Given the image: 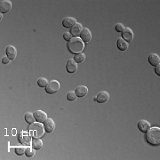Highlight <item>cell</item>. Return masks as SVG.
<instances>
[{
  "label": "cell",
  "instance_id": "cell-1",
  "mask_svg": "<svg viewBox=\"0 0 160 160\" xmlns=\"http://www.w3.org/2000/svg\"><path fill=\"white\" fill-rule=\"evenodd\" d=\"M146 140L147 142L154 146L160 144V128L159 127H150L146 132Z\"/></svg>",
  "mask_w": 160,
  "mask_h": 160
},
{
  "label": "cell",
  "instance_id": "cell-2",
  "mask_svg": "<svg viewBox=\"0 0 160 160\" xmlns=\"http://www.w3.org/2000/svg\"><path fill=\"white\" fill-rule=\"evenodd\" d=\"M68 48L69 51L72 53H80L82 52L84 48H85V43L80 38H72L68 42Z\"/></svg>",
  "mask_w": 160,
  "mask_h": 160
},
{
  "label": "cell",
  "instance_id": "cell-3",
  "mask_svg": "<svg viewBox=\"0 0 160 160\" xmlns=\"http://www.w3.org/2000/svg\"><path fill=\"white\" fill-rule=\"evenodd\" d=\"M45 126L42 125L40 122L33 123L31 124L29 128V134L31 135V137L33 138H40L42 137L45 134Z\"/></svg>",
  "mask_w": 160,
  "mask_h": 160
},
{
  "label": "cell",
  "instance_id": "cell-4",
  "mask_svg": "<svg viewBox=\"0 0 160 160\" xmlns=\"http://www.w3.org/2000/svg\"><path fill=\"white\" fill-rule=\"evenodd\" d=\"M60 86L61 85L57 80H52L50 82H48L47 86H46V91L49 94H54L59 91Z\"/></svg>",
  "mask_w": 160,
  "mask_h": 160
},
{
  "label": "cell",
  "instance_id": "cell-5",
  "mask_svg": "<svg viewBox=\"0 0 160 160\" xmlns=\"http://www.w3.org/2000/svg\"><path fill=\"white\" fill-rule=\"evenodd\" d=\"M19 141H20V142L22 143V145L29 146L30 143L32 142V137L29 134V132L22 131L21 132L20 134H19Z\"/></svg>",
  "mask_w": 160,
  "mask_h": 160
},
{
  "label": "cell",
  "instance_id": "cell-6",
  "mask_svg": "<svg viewBox=\"0 0 160 160\" xmlns=\"http://www.w3.org/2000/svg\"><path fill=\"white\" fill-rule=\"evenodd\" d=\"M121 33H122V38L126 40L127 43H130L133 39L134 34L130 28H125V29Z\"/></svg>",
  "mask_w": 160,
  "mask_h": 160
},
{
  "label": "cell",
  "instance_id": "cell-7",
  "mask_svg": "<svg viewBox=\"0 0 160 160\" xmlns=\"http://www.w3.org/2000/svg\"><path fill=\"white\" fill-rule=\"evenodd\" d=\"M12 2L9 0H1L0 1V12L1 13H6L11 10Z\"/></svg>",
  "mask_w": 160,
  "mask_h": 160
},
{
  "label": "cell",
  "instance_id": "cell-8",
  "mask_svg": "<svg viewBox=\"0 0 160 160\" xmlns=\"http://www.w3.org/2000/svg\"><path fill=\"white\" fill-rule=\"evenodd\" d=\"M109 99V94L108 92L102 91L98 93V95L94 98V101H96L99 103H104L108 102Z\"/></svg>",
  "mask_w": 160,
  "mask_h": 160
},
{
  "label": "cell",
  "instance_id": "cell-9",
  "mask_svg": "<svg viewBox=\"0 0 160 160\" xmlns=\"http://www.w3.org/2000/svg\"><path fill=\"white\" fill-rule=\"evenodd\" d=\"M66 69L69 73H75L78 70V63L74 61V59H69L66 64Z\"/></svg>",
  "mask_w": 160,
  "mask_h": 160
},
{
  "label": "cell",
  "instance_id": "cell-10",
  "mask_svg": "<svg viewBox=\"0 0 160 160\" xmlns=\"http://www.w3.org/2000/svg\"><path fill=\"white\" fill-rule=\"evenodd\" d=\"M34 118L37 122H40V123H45V121L47 119V115L46 112L42 111V110H36L34 113Z\"/></svg>",
  "mask_w": 160,
  "mask_h": 160
},
{
  "label": "cell",
  "instance_id": "cell-11",
  "mask_svg": "<svg viewBox=\"0 0 160 160\" xmlns=\"http://www.w3.org/2000/svg\"><path fill=\"white\" fill-rule=\"evenodd\" d=\"M6 56L12 61V60H13V59L16 58V55H17V50H16V48L13 46H8L6 49Z\"/></svg>",
  "mask_w": 160,
  "mask_h": 160
},
{
  "label": "cell",
  "instance_id": "cell-12",
  "mask_svg": "<svg viewBox=\"0 0 160 160\" xmlns=\"http://www.w3.org/2000/svg\"><path fill=\"white\" fill-rule=\"evenodd\" d=\"M83 29H84V28H83L82 24L77 23L76 25H74V26L70 29V34L72 35L73 38H77V37L80 36Z\"/></svg>",
  "mask_w": 160,
  "mask_h": 160
},
{
  "label": "cell",
  "instance_id": "cell-13",
  "mask_svg": "<svg viewBox=\"0 0 160 160\" xmlns=\"http://www.w3.org/2000/svg\"><path fill=\"white\" fill-rule=\"evenodd\" d=\"M150 127H151L150 124H149V121H147V120L141 119L138 122V128H139L140 131L142 132H146Z\"/></svg>",
  "mask_w": 160,
  "mask_h": 160
},
{
  "label": "cell",
  "instance_id": "cell-14",
  "mask_svg": "<svg viewBox=\"0 0 160 160\" xmlns=\"http://www.w3.org/2000/svg\"><path fill=\"white\" fill-rule=\"evenodd\" d=\"M77 23H78L77 20L73 17H66L65 19H63L62 21L63 27H65L67 29H71Z\"/></svg>",
  "mask_w": 160,
  "mask_h": 160
},
{
  "label": "cell",
  "instance_id": "cell-15",
  "mask_svg": "<svg viewBox=\"0 0 160 160\" xmlns=\"http://www.w3.org/2000/svg\"><path fill=\"white\" fill-rule=\"evenodd\" d=\"M80 38L84 41V43H88L92 39V33L90 29H83L81 34H80Z\"/></svg>",
  "mask_w": 160,
  "mask_h": 160
},
{
  "label": "cell",
  "instance_id": "cell-16",
  "mask_svg": "<svg viewBox=\"0 0 160 160\" xmlns=\"http://www.w3.org/2000/svg\"><path fill=\"white\" fill-rule=\"evenodd\" d=\"M44 126H45V130L47 132H53L54 128H55V123L52 118H47L44 123Z\"/></svg>",
  "mask_w": 160,
  "mask_h": 160
},
{
  "label": "cell",
  "instance_id": "cell-17",
  "mask_svg": "<svg viewBox=\"0 0 160 160\" xmlns=\"http://www.w3.org/2000/svg\"><path fill=\"white\" fill-rule=\"evenodd\" d=\"M75 92L78 97H84L88 92V88L86 86H79L78 87H77Z\"/></svg>",
  "mask_w": 160,
  "mask_h": 160
},
{
  "label": "cell",
  "instance_id": "cell-18",
  "mask_svg": "<svg viewBox=\"0 0 160 160\" xmlns=\"http://www.w3.org/2000/svg\"><path fill=\"white\" fill-rule=\"evenodd\" d=\"M149 62L151 66H157L160 64V57L159 55L156 53H151L149 56Z\"/></svg>",
  "mask_w": 160,
  "mask_h": 160
},
{
  "label": "cell",
  "instance_id": "cell-19",
  "mask_svg": "<svg viewBox=\"0 0 160 160\" xmlns=\"http://www.w3.org/2000/svg\"><path fill=\"white\" fill-rule=\"evenodd\" d=\"M117 46H118V48L119 49L120 51H126L128 49V43L126 42V40H124L122 38L118 39V42H117Z\"/></svg>",
  "mask_w": 160,
  "mask_h": 160
},
{
  "label": "cell",
  "instance_id": "cell-20",
  "mask_svg": "<svg viewBox=\"0 0 160 160\" xmlns=\"http://www.w3.org/2000/svg\"><path fill=\"white\" fill-rule=\"evenodd\" d=\"M31 145L36 150H38V149H42V147H43V142L41 141L40 138H34L32 140Z\"/></svg>",
  "mask_w": 160,
  "mask_h": 160
},
{
  "label": "cell",
  "instance_id": "cell-21",
  "mask_svg": "<svg viewBox=\"0 0 160 160\" xmlns=\"http://www.w3.org/2000/svg\"><path fill=\"white\" fill-rule=\"evenodd\" d=\"M85 60H86V54H85L84 52H80V53H77V54H75L74 61L77 63L83 62Z\"/></svg>",
  "mask_w": 160,
  "mask_h": 160
},
{
  "label": "cell",
  "instance_id": "cell-22",
  "mask_svg": "<svg viewBox=\"0 0 160 160\" xmlns=\"http://www.w3.org/2000/svg\"><path fill=\"white\" fill-rule=\"evenodd\" d=\"M25 120H26V122L29 124V125H31V124H33L35 122V118H34V115L33 113H30V112H27L26 114H25Z\"/></svg>",
  "mask_w": 160,
  "mask_h": 160
},
{
  "label": "cell",
  "instance_id": "cell-23",
  "mask_svg": "<svg viewBox=\"0 0 160 160\" xmlns=\"http://www.w3.org/2000/svg\"><path fill=\"white\" fill-rule=\"evenodd\" d=\"M35 150L36 149L33 148V147H30V146H28L27 148H26V150H25V155L27 156V157H33L35 155Z\"/></svg>",
  "mask_w": 160,
  "mask_h": 160
},
{
  "label": "cell",
  "instance_id": "cell-24",
  "mask_svg": "<svg viewBox=\"0 0 160 160\" xmlns=\"http://www.w3.org/2000/svg\"><path fill=\"white\" fill-rule=\"evenodd\" d=\"M48 84V81L45 78H40L38 79V85L40 86V87H46Z\"/></svg>",
  "mask_w": 160,
  "mask_h": 160
},
{
  "label": "cell",
  "instance_id": "cell-25",
  "mask_svg": "<svg viewBox=\"0 0 160 160\" xmlns=\"http://www.w3.org/2000/svg\"><path fill=\"white\" fill-rule=\"evenodd\" d=\"M25 150H26V148H24L23 146H19L15 148V153L18 156H22L23 154H25Z\"/></svg>",
  "mask_w": 160,
  "mask_h": 160
},
{
  "label": "cell",
  "instance_id": "cell-26",
  "mask_svg": "<svg viewBox=\"0 0 160 160\" xmlns=\"http://www.w3.org/2000/svg\"><path fill=\"white\" fill-rule=\"evenodd\" d=\"M77 94H76V92L73 91L71 92H69L68 93H67V99L69 100V101H70V102H73V101H75L76 99H77Z\"/></svg>",
  "mask_w": 160,
  "mask_h": 160
},
{
  "label": "cell",
  "instance_id": "cell-27",
  "mask_svg": "<svg viewBox=\"0 0 160 160\" xmlns=\"http://www.w3.org/2000/svg\"><path fill=\"white\" fill-rule=\"evenodd\" d=\"M125 28H126V27H125L122 23H118V24L115 26V29H116L118 32H122V31L125 29Z\"/></svg>",
  "mask_w": 160,
  "mask_h": 160
},
{
  "label": "cell",
  "instance_id": "cell-28",
  "mask_svg": "<svg viewBox=\"0 0 160 160\" xmlns=\"http://www.w3.org/2000/svg\"><path fill=\"white\" fill-rule=\"evenodd\" d=\"M73 37H72V35L70 34V32H65L64 34H63V38L64 40H66V41H68L69 42V40L71 39Z\"/></svg>",
  "mask_w": 160,
  "mask_h": 160
},
{
  "label": "cell",
  "instance_id": "cell-29",
  "mask_svg": "<svg viewBox=\"0 0 160 160\" xmlns=\"http://www.w3.org/2000/svg\"><path fill=\"white\" fill-rule=\"evenodd\" d=\"M10 62H11V60L7 57V56H6V57H4L2 59V62L4 63V64H8V63H10Z\"/></svg>",
  "mask_w": 160,
  "mask_h": 160
},
{
  "label": "cell",
  "instance_id": "cell-30",
  "mask_svg": "<svg viewBox=\"0 0 160 160\" xmlns=\"http://www.w3.org/2000/svg\"><path fill=\"white\" fill-rule=\"evenodd\" d=\"M155 72H156V74L157 75L160 76V64L155 66Z\"/></svg>",
  "mask_w": 160,
  "mask_h": 160
}]
</instances>
